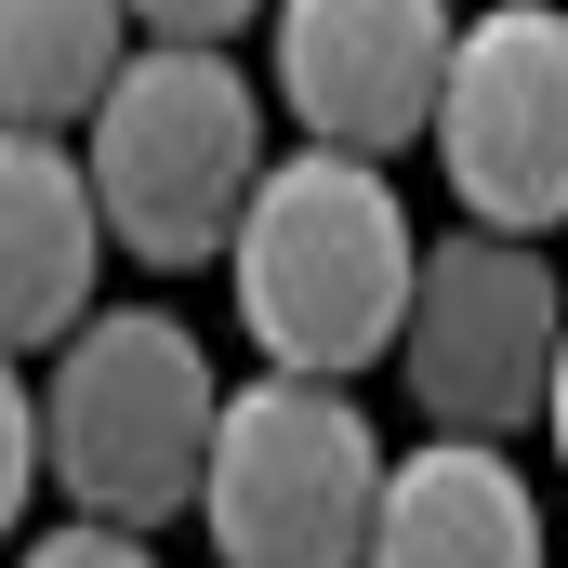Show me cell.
I'll use <instances>...</instances> for the list:
<instances>
[{"instance_id":"cell-1","label":"cell","mask_w":568,"mask_h":568,"mask_svg":"<svg viewBox=\"0 0 568 568\" xmlns=\"http://www.w3.org/2000/svg\"><path fill=\"white\" fill-rule=\"evenodd\" d=\"M410 265H424L410 199L384 185V159H344V145L265 159V185H252V212L225 239L239 331L265 344V371H304V384H344V371L397 357Z\"/></svg>"},{"instance_id":"cell-2","label":"cell","mask_w":568,"mask_h":568,"mask_svg":"<svg viewBox=\"0 0 568 568\" xmlns=\"http://www.w3.org/2000/svg\"><path fill=\"white\" fill-rule=\"evenodd\" d=\"M265 93L239 80V53L199 40H145L80 120V185L106 212V239L133 265H225L252 185H265Z\"/></svg>"},{"instance_id":"cell-3","label":"cell","mask_w":568,"mask_h":568,"mask_svg":"<svg viewBox=\"0 0 568 568\" xmlns=\"http://www.w3.org/2000/svg\"><path fill=\"white\" fill-rule=\"evenodd\" d=\"M212 344L172 304H93L40 384V476L93 529H172L212 449Z\"/></svg>"},{"instance_id":"cell-4","label":"cell","mask_w":568,"mask_h":568,"mask_svg":"<svg viewBox=\"0 0 568 568\" xmlns=\"http://www.w3.org/2000/svg\"><path fill=\"white\" fill-rule=\"evenodd\" d=\"M384 503V436L344 384L304 371H252L212 397V449H199V503L225 568H357Z\"/></svg>"},{"instance_id":"cell-5","label":"cell","mask_w":568,"mask_h":568,"mask_svg":"<svg viewBox=\"0 0 568 568\" xmlns=\"http://www.w3.org/2000/svg\"><path fill=\"white\" fill-rule=\"evenodd\" d=\"M424 133H436V172H449L463 225L556 239L568 225V0H489V13H463Z\"/></svg>"},{"instance_id":"cell-6","label":"cell","mask_w":568,"mask_h":568,"mask_svg":"<svg viewBox=\"0 0 568 568\" xmlns=\"http://www.w3.org/2000/svg\"><path fill=\"white\" fill-rule=\"evenodd\" d=\"M568 291L542 265V239H489V225H449L410 265V317H397V371L424 397L436 436H529L542 424V371H556Z\"/></svg>"},{"instance_id":"cell-7","label":"cell","mask_w":568,"mask_h":568,"mask_svg":"<svg viewBox=\"0 0 568 568\" xmlns=\"http://www.w3.org/2000/svg\"><path fill=\"white\" fill-rule=\"evenodd\" d=\"M278 27V106L304 120V145L344 159H397L424 145L436 67H449V0H265Z\"/></svg>"},{"instance_id":"cell-8","label":"cell","mask_w":568,"mask_h":568,"mask_svg":"<svg viewBox=\"0 0 568 568\" xmlns=\"http://www.w3.org/2000/svg\"><path fill=\"white\" fill-rule=\"evenodd\" d=\"M357 568H542V503H529L516 449H489V436L384 449V503H371Z\"/></svg>"},{"instance_id":"cell-9","label":"cell","mask_w":568,"mask_h":568,"mask_svg":"<svg viewBox=\"0 0 568 568\" xmlns=\"http://www.w3.org/2000/svg\"><path fill=\"white\" fill-rule=\"evenodd\" d=\"M106 278V212L67 133H0V357L67 344Z\"/></svg>"},{"instance_id":"cell-10","label":"cell","mask_w":568,"mask_h":568,"mask_svg":"<svg viewBox=\"0 0 568 568\" xmlns=\"http://www.w3.org/2000/svg\"><path fill=\"white\" fill-rule=\"evenodd\" d=\"M133 13L120 0H0V133H67L120 80Z\"/></svg>"},{"instance_id":"cell-11","label":"cell","mask_w":568,"mask_h":568,"mask_svg":"<svg viewBox=\"0 0 568 568\" xmlns=\"http://www.w3.org/2000/svg\"><path fill=\"white\" fill-rule=\"evenodd\" d=\"M13 568H159V542H145V529H93V516H67V529H27Z\"/></svg>"},{"instance_id":"cell-12","label":"cell","mask_w":568,"mask_h":568,"mask_svg":"<svg viewBox=\"0 0 568 568\" xmlns=\"http://www.w3.org/2000/svg\"><path fill=\"white\" fill-rule=\"evenodd\" d=\"M27 489H40V397H27V371L0 357V529L27 516Z\"/></svg>"},{"instance_id":"cell-13","label":"cell","mask_w":568,"mask_h":568,"mask_svg":"<svg viewBox=\"0 0 568 568\" xmlns=\"http://www.w3.org/2000/svg\"><path fill=\"white\" fill-rule=\"evenodd\" d=\"M120 13H133L145 40H199V53H225V40H239L265 0H120Z\"/></svg>"},{"instance_id":"cell-14","label":"cell","mask_w":568,"mask_h":568,"mask_svg":"<svg viewBox=\"0 0 568 568\" xmlns=\"http://www.w3.org/2000/svg\"><path fill=\"white\" fill-rule=\"evenodd\" d=\"M542 436H556V463H568V331H556V371H542Z\"/></svg>"}]
</instances>
